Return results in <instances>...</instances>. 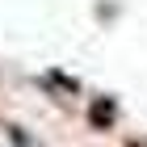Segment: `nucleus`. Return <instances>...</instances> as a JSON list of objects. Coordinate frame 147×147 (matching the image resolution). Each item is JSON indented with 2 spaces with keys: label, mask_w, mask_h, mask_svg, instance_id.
Segmentation results:
<instances>
[{
  "label": "nucleus",
  "mask_w": 147,
  "mask_h": 147,
  "mask_svg": "<svg viewBox=\"0 0 147 147\" xmlns=\"http://www.w3.org/2000/svg\"><path fill=\"white\" fill-rule=\"evenodd\" d=\"M126 147H143V143H135V139H130V143H126Z\"/></svg>",
  "instance_id": "7ed1b4c3"
},
{
  "label": "nucleus",
  "mask_w": 147,
  "mask_h": 147,
  "mask_svg": "<svg viewBox=\"0 0 147 147\" xmlns=\"http://www.w3.org/2000/svg\"><path fill=\"white\" fill-rule=\"evenodd\" d=\"M51 80H55L59 88H67V92H80V80H76V76H67V71H51Z\"/></svg>",
  "instance_id": "f03ea898"
},
{
  "label": "nucleus",
  "mask_w": 147,
  "mask_h": 147,
  "mask_svg": "<svg viewBox=\"0 0 147 147\" xmlns=\"http://www.w3.org/2000/svg\"><path fill=\"white\" fill-rule=\"evenodd\" d=\"M113 122H118V101L113 97H92V105H88V126L92 130H113Z\"/></svg>",
  "instance_id": "f257e3e1"
}]
</instances>
